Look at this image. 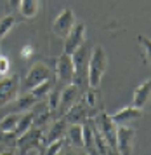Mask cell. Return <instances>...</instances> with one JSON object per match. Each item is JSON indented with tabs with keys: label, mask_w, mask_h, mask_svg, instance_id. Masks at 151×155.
<instances>
[{
	"label": "cell",
	"mask_w": 151,
	"mask_h": 155,
	"mask_svg": "<svg viewBox=\"0 0 151 155\" xmlns=\"http://www.w3.org/2000/svg\"><path fill=\"white\" fill-rule=\"evenodd\" d=\"M106 64H108V58H106L103 45L94 47L92 52H90L89 66H87V84L90 87H99L101 78L106 71Z\"/></svg>",
	"instance_id": "6da1fadb"
},
{
	"label": "cell",
	"mask_w": 151,
	"mask_h": 155,
	"mask_svg": "<svg viewBox=\"0 0 151 155\" xmlns=\"http://www.w3.org/2000/svg\"><path fill=\"white\" fill-rule=\"evenodd\" d=\"M96 127L99 129V133L103 134V138L106 140V143L110 145L111 152H117V129L118 126L113 122L111 115L108 113H97L96 115Z\"/></svg>",
	"instance_id": "7a4b0ae2"
},
{
	"label": "cell",
	"mask_w": 151,
	"mask_h": 155,
	"mask_svg": "<svg viewBox=\"0 0 151 155\" xmlns=\"http://www.w3.org/2000/svg\"><path fill=\"white\" fill-rule=\"evenodd\" d=\"M90 52H92V51H89L87 42H83L82 45L71 54V58H73V66H75V78H73V82H75L76 85L80 84L83 80V77L87 75V66H89Z\"/></svg>",
	"instance_id": "3957f363"
},
{
	"label": "cell",
	"mask_w": 151,
	"mask_h": 155,
	"mask_svg": "<svg viewBox=\"0 0 151 155\" xmlns=\"http://www.w3.org/2000/svg\"><path fill=\"white\" fill-rule=\"evenodd\" d=\"M19 75H7L0 78V106L12 103L19 96Z\"/></svg>",
	"instance_id": "277c9868"
},
{
	"label": "cell",
	"mask_w": 151,
	"mask_h": 155,
	"mask_svg": "<svg viewBox=\"0 0 151 155\" xmlns=\"http://www.w3.org/2000/svg\"><path fill=\"white\" fill-rule=\"evenodd\" d=\"M75 12L71 11V9H63L61 12L57 14V18L54 19L52 23V31H54V35L61 37V38H66L71 28L75 26Z\"/></svg>",
	"instance_id": "5b68a950"
},
{
	"label": "cell",
	"mask_w": 151,
	"mask_h": 155,
	"mask_svg": "<svg viewBox=\"0 0 151 155\" xmlns=\"http://www.w3.org/2000/svg\"><path fill=\"white\" fill-rule=\"evenodd\" d=\"M56 77L63 84H71L75 78V66H73V58L71 54L63 52V56H59L57 63H56Z\"/></svg>",
	"instance_id": "8992f818"
},
{
	"label": "cell",
	"mask_w": 151,
	"mask_h": 155,
	"mask_svg": "<svg viewBox=\"0 0 151 155\" xmlns=\"http://www.w3.org/2000/svg\"><path fill=\"white\" fill-rule=\"evenodd\" d=\"M49 78H52V71L49 70L47 64L35 63V64H31V68L28 70L26 78H24V85H26V89L30 91L31 87L38 85L40 82H43V80H49Z\"/></svg>",
	"instance_id": "52a82bcc"
},
{
	"label": "cell",
	"mask_w": 151,
	"mask_h": 155,
	"mask_svg": "<svg viewBox=\"0 0 151 155\" xmlns=\"http://www.w3.org/2000/svg\"><path fill=\"white\" fill-rule=\"evenodd\" d=\"M136 129L127 126H118L117 129V153H130L134 147Z\"/></svg>",
	"instance_id": "ba28073f"
},
{
	"label": "cell",
	"mask_w": 151,
	"mask_h": 155,
	"mask_svg": "<svg viewBox=\"0 0 151 155\" xmlns=\"http://www.w3.org/2000/svg\"><path fill=\"white\" fill-rule=\"evenodd\" d=\"M83 42H85V25L83 23H75V26L71 28V31L64 38V52L73 54Z\"/></svg>",
	"instance_id": "9c48e42d"
},
{
	"label": "cell",
	"mask_w": 151,
	"mask_h": 155,
	"mask_svg": "<svg viewBox=\"0 0 151 155\" xmlns=\"http://www.w3.org/2000/svg\"><path fill=\"white\" fill-rule=\"evenodd\" d=\"M89 110L83 99H76L73 105L69 106V110L64 113V119L68 124H83L85 120L89 119Z\"/></svg>",
	"instance_id": "30bf717a"
},
{
	"label": "cell",
	"mask_w": 151,
	"mask_h": 155,
	"mask_svg": "<svg viewBox=\"0 0 151 155\" xmlns=\"http://www.w3.org/2000/svg\"><path fill=\"white\" fill-rule=\"evenodd\" d=\"M143 117V112H141V108L137 106H125L122 110H118L117 113H113L111 115V119L113 122L117 124V126H127V124H132L134 120H137Z\"/></svg>",
	"instance_id": "8fae6325"
},
{
	"label": "cell",
	"mask_w": 151,
	"mask_h": 155,
	"mask_svg": "<svg viewBox=\"0 0 151 155\" xmlns=\"http://www.w3.org/2000/svg\"><path fill=\"white\" fill-rule=\"evenodd\" d=\"M76 96H78V85L75 84V82H71V84H66V87L61 91V98H59V106H57V110H59V113H64L69 110V106L75 103Z\"/></svg>",
	"instance_id": "7c38bea8"
},
{
	"label": "cell",
	"mask_w": 151,
	"mask_h": 155,
	"mask_svg": "<svg viewBox=\"0 0 151 155\" xmlns=\"http://www.w3.org/2000/svg\"><path fill=\"white\" fill-rule=\"evenodd\" d=\"M151 101V78H148L144 84H141L134 91V98H132V105L137 108H144L146 105H149Z\"/></svg>",
	"instance_id": "4fadbf2b"
},
{
	"label": "cell",
	"mask_w": 151,
	"mask_h": 155,
	"mask_svg": "<svg viewBox=\"0 0 151 155\" xmlns=\"http://www.w3.org/2000/svg\"><path fill=\"white\" fill-rule=\"evenodd\" d=\"M66 131H68V122H66V119H59V120H56V122H52L50 127H49V131H47V143H52L56 140L64 138L66 136Z\"/></svg>",
	"instance_id": "5bb4252c"
},
{
	"label": "cell",
	"mask_w": 151,
	"mask_h": 155,
	"mask_svg": "<svg viewBox=\"0 0 151 155\" xmlns=\"http://www.w3.org/2000/svg\"><path fill=\"white\" fill-rule=\"evenodd\" d=\"M33 124H35V112L33 110H28V112H24L23 115H21L19 122H18L16 129H14V136L19 138L21 134H24L28 129H31Z\"/></svg>",
	"instance_id": "9a60e30c"
},
{
	"label": "cell",
	"mask_w": 151,
	"mask_h": 155,
	"mask_svg": "<svg viewBox=\"0 0 151 155\" xmlns=\"http://www.w3.org/2000/svg\"><path fill=\"white\" fill-rule=\"evenodd\" d=\"M40 99H37L31 94V92L28 91V94H24V96H18V98L14 99V108H16V112H19V113H24L28 112V110H31L37 103H38Z\"/></svg>",
	"instance_id": "2e32d148"
},
{
	"label": "cell",
	"mask_w": 151,
	"mask_h": 155,
	"mask_svg": "<svg viewBox=\"0 0 151 155\" xmlns=\"http://www.w3.org/2000/svg\"><path fill=\"white\" fill-rule=\"evenodd\" d=\"M66 136L69 140V145L83 148V124H71V127H68L66 131Z\"/></svg>",
	"instance_id": "e0dca14e"
},
{
	"label": "cell",
	"mask_w": 151,
	"mask_h": 155,
	"mask_svg": "<svg viewBox=\"0 0 151 155\" xmlns=\"http://www.w3.org/2000/svg\"><path fill=\"white\" fill-rule=\"evenodd\" d=\"M83 101L87 105V110H89L90 117H96L97 113H101V112H97V103H101V94L97 91V87H90V91L85 94Z\"/></svg>",
	"instance_id": "ac0fdd59"
},
{
	"label": "cell",
	"mask_w": 151,
	"mask_h": 155,
	"mask_svg": "<svg viewBox=\"0 0 151 155\" xmlns=\"http://www.w3.org/2000/svg\"><path fill=\"white\" fill-rule=\"evenodd\" d=\"M21 115L23 113H19V112H12V113H9V115H5L4 119L0 120V133H12L14 134V129L18 126Z\"/></svg>",
	"instance_id": "d6986e66"
},
{
	"label": "cell",
	"mask_w": 151,
	"mask_h": 155,
	"mask_svg": "<svg viewBox=\"0 0 151 155\" xmlns=\"http://www.w3.org/2000/svg\"><path fill=\"white\" fill-rule=\"evenodd\" d=\"M83 148L89 153H97L96 140H94V126L83 124Z\"/></svg>",
	"instance_id": "ffe728a7"
},
{
	"label": "cell",
	"mask_w": 151,
	"mask_h": 155,
	"mask_svg": "<svg viewBox=\"0 0 151 155\" xmlns=\"http://www.w3.org/2000/svg\"><path fill=\"white\" fill-rule=\"evenodd\" d=\"M38 7H40L38 0H21L19 11L24 18H35L38 12Z\"/></svg>",
	"instance_id": "44dd1931"
},
{
	"label": "cell",
	"mask_w": 151,
	"mask_h": 155,
	"mask_svg": "<svg viewBox=\"0 0 151 155\" xmlns=\"http://www.w3.org/2000/svg\"><path fill=\"white\" fill-rule=\"evenodd\" d=\"M50 91H52V78L43 80V82H40L38 85H35V87H31V89H30V92H31L37 99L47 98Z\"/></svg>",
	"instance_id": "7402d4cb"
},
{
	"label": "cell",
	"mask_w": 151,
	"mask_h": 155,
	"mask_svg": "<svg viewBox=\"0 0 151 155\" xmlns=\"http://www.w3.org/2000/svg\"><path fill=\"white\" fill-rule=\"evenodd\" d=\"M14 25H16V19H14V16H11V14L4 16V18L0 19V40L14 28Z\"/></svg>",
	"instance_id": "603a6c76"
},
{
	"label": "cell",
	"mask_w": 151,
	"mask_h": 155,
	"mask_svg": "<svg viewBox=\"0 0 151 155\" xmlns=\"http://www.w3.org/2000/svg\"><path fill=\"white\" fill-rule=\"evenodd\" d=\"M137 42L143 45V51H144L146 61L151 64V38H148V37H144V35H139V37H137Z\"/></svg>",
	"instance_id": "cb8c5ba5"
},
{
	"label": "cell",
	"mask_w": 151,
	"mask_h": 155,
	"mask_svg": "<svg viewBox=\"0 0 151 155\" xmlns=\"http://www.w3.org/2000/svg\"><path fill=\"white\" fill-rule=\"evenodd\" d=\"M64 147V140H56L52 143H47V147H45V153H59Z\"/></svg>",
	"instance_id": "d4e9b609"
},
{
	"label": "cell",
	"mask_w": 151,
	"mask_h": 155,
	"mask_svg": "<svg viewBox=\"0 0 151 155\" xmlns=\"http://www.w3.org/2000/svg\"><path fill=\"white\" fill-rule=\"evenodd\" d=\"M59 98H61V92L59 91L49 92V108H50V112L57 110V106H59Z\"/></svg>",
	"instance_id": "484cf974"
},
{
	"label": "cell",
	"mask_w": 151,
	"mask_h": 155,
	"mask_svg": "<svg viewBox=\"0 0 151 155\" xmlns=\"http://www.w3.org/2000/svg\"><path fill=\"white\" fill-rule=\"evenodd\" d=\"M11 68V63H9V59L5 56H0V75H5L7 71Z\"/></svg>",
	"instance_id": "4316f807"
},
{
	"label": "cell",
	"mask_w": 151,
	"mask_h": 155,
	"mask_svg": "<svg viewBox=\"0 0 151 155\" xmlns=\"http://www.w3.org/2000/svg\"><path fill=\"white\" fill-rule=\"evenodd\" d=\"M7 5H9V9H12V11H16V9H19V5H21V0H7Z\"/></svg>",
	"instance_id": "83f0119b"
}]
</instances>
